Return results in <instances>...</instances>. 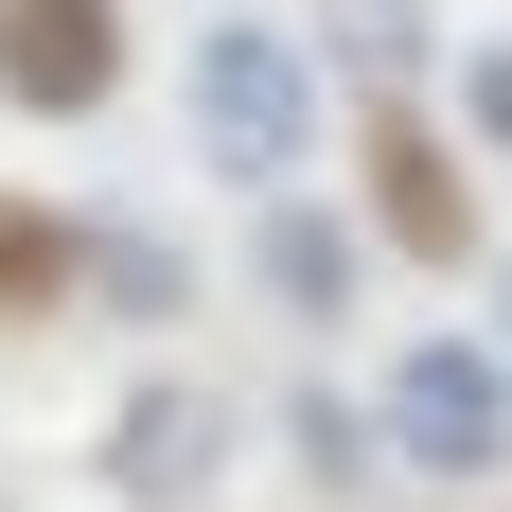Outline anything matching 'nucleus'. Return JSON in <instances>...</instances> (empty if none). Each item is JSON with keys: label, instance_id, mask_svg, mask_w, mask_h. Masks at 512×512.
Wrapping results in <instances>:
<instances>
[{"label": "nucleus", "instance_id": "1", "mask_svg": "<svg viewBox=\"0 0 512 512\" xmlns=\"http://www.w3.org/2000/svg\"><path fill=\"white\" fill-rule=\"evenodd\" d=\"M318 159V36H283V18H195V177H230V195H301Z\"/></svg>", "mask_w": 512, "mask_h": 512}, {"label": "nucleus", "instance_id": "2", "mask_svg": "<svg viewBox=\"0 0 512 512\" xmlns=\"http://www.w3.org/2000/svg\"><path fill=\"white\" fill-rule=\"evenodd\" d=\"M371 424H389V477L477 495V477H512V354L495 336H407L389 389H371Z\"/></svg>", "mask_w": 512, "mask_h": 512}, {"label": "nucleus", "instance_id": "3", "mask_svg": "<svg viewBox=\"0 0 512 512\" xmlns=\"http://www.w3.org/2000/svg\"><path fill=\"white\" fill-rule=\"evenodd\" d=\"M212 477H230V389L142 371V389L106 407V495H124V512H195Z\"/></svg>", "mask_w": 512, "mask_h": 512}, {"label": "nucleus", "instance_id": "4", "mask_svg": "<svg viewBox=\"0 0 512 512\" xmlns=\"http://www.w3.org/2000/svg\"><path fill=\"white\" fill-rule=\"evenodd\" d=\"M124 89V0H0V106L18 124H89Z\"/></svg>", "mask_w": 512, "mask_h": 512}, {"label": "nucleus", "instance_id": "5", "mask_svg": "<svg viewBox=\"0 0 512 512\" xmlns=\"http://www.w3.org/2000/svg\"><path fill=\"white\" fill-rule=\"evenodd\" d=\"M371 212H389V248H407V265H460L477 195H460V159H442L424 106H371Z\"/></svg>", "mask_w": 512, "mask_h": 512}, {"label": "nucleus", "instance_id": "6", "mask_svg": "<svg viewBox=\"0 0 512 512\" xmlns=\"http://www.w3.org/2000/svg\"><path fill=\"white\" fill-rule=\"evenodd\" d=\"M248 265H265V301L283 318H354V212H318V195H265V230H248Z\"/></svg>", "mask_w": 512, "mask_h": 512}, {"label": "nucleus", "instance_id": "7", "mask_svg": "<svg viewBox=\"0 0 512 512\" xmlns=\"http://www.w3.org/2000/svg\"><path fill=\"white\" fill-rule=\"evenodd\" d=\"M89 301H106V318H177V301H195V265L159 248L142 212H89Z\"/></svg>", "mask_w": 512, "mask_h": 512}, {"label": "nucleus", "instance_id": "8", "mask_svg": "<svg viewBox=\"0 0 512 512\" xmlns=\"http://www.w3.org/2000/svg\"><path fill=\"white\" fill-rule=\"evenodd\" d=\"M318 36H336V71H354V89H389V106L424 89V0H336Z\"/></svg>", "mask_w": 512, "mask_h": 512}, {"label": "nucleus", "instance_id": "9", "mask_svg": "<svg viewBox=\"0 0 512 512\" xmlns=\"http://www.w3.org/2000/svg\"><path fill=\"white\" fill-rule=\"evenodd\" d=\"M53 283H89V230H71V212H18V195H0V318H36Z\"/></svg>", "mask_w": 512, "mask_h": 512}, {"label": "nucleus", "instance_id": "10", "mask_svg": "<svg viewBox=\"0 0 512 512\" xmlns=\"http://www.w3.org/2000/svg\"><path fill=\"white\" fill-rule=\"evenodd\" d=\"M460 124L512 159V36H477V53H460Z\"/></svg>", "mask_w": 512, "mask_h": 512}, {"label": "nucleus", "instance_id": "11", "mask_svg": "<svg viewBox=\"0 0 512 512\" xmlns=\"http://www.w3.org/2000/svg\"><path fill=\"white\" fill-rule=\"evenodd\" d=\"M495 318H512V265H495Z\"/></svg>", "mask_w": 512, "mask_h": 512}]
</instances>
